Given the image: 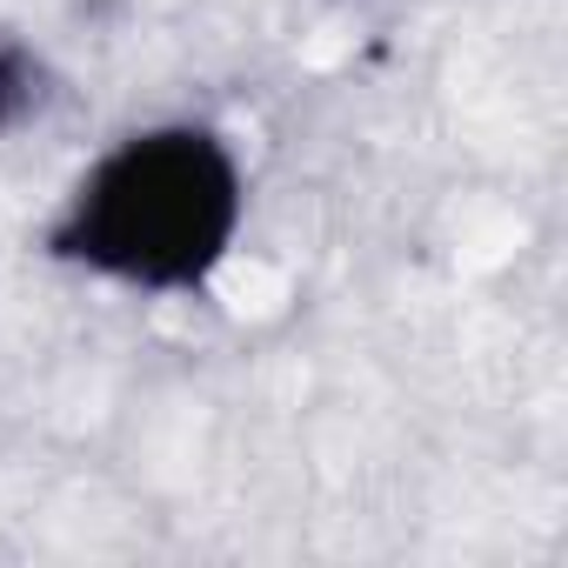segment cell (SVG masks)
Returning a JSON list of instances; mask_svg holds the SVG:
<instances>
[{"label": "cell", "mask_w": 568, "mask_h": 568, "mask_svg": "<svg viewBox=\"0 0 568 568\" xmlns=\"http://www.w3.org/2000/svg\"><path fill=\"white\" fill-rule=\"evenodd\" d=\"M241 174L207 128H148L121 141L74 194L54 247L128 288H194L227 254Z\"/></svg>", "instance_id": "1"}, {"label": "cell", "mask_w": 568, "mask_h": 568, "mask_svg": "<svg viewBox=\"0 0 568 568\" xmlns=\"http://www.w3.org/2000/svg\"><path fill=\"white\" fill-rule=\"evenodd\" d=\"M28 81H34V61H28L21 48L0 41V121H21V114L34 108L41 88H28Z\"/></svg>", "instance_id": "2"}]
</instances>
